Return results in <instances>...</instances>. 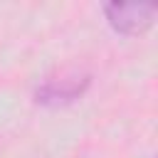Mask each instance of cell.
Masks as SVG:
<instances>
[{"label":"cell","mask_w":158,"mask_h":158,"mask_svg":"<svg viewBox=\"0 0 158 158\" xmlns=\"http://www.w3.org/2000/svg\"><path fill=\"white\" fill-rule=\"evenodd\" d=\"M109 25L121 35H143L156 20V5L151 2H111L104 5Z\"/></svg>","instance_id":"1"},{"label":"cell","mask_w":158,"mask_h":158,"mask_svg":"<svg viewBox=\"0 0 158 158\" xmlns=\"http://www.w3.org/2000/svg\"><path fill=\"white\" fill-rule=\"evenodd\" d=\"M86 86H89V77H86V74H79V72L59 74V77H54V79H47V81L37 89V101H40V104H49V106L69 104V101L79 99Z\"/></svg>","instance_id":"2"}]
</instances>
